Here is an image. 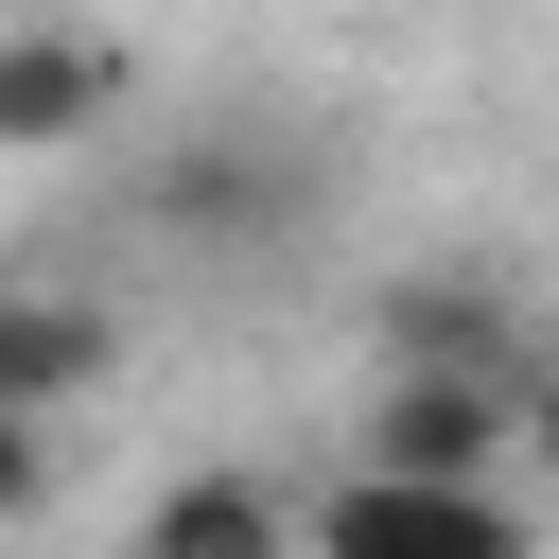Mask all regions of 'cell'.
I'll return each mask as SVG.
<instances>
[{
  "instance_id": "cell-5",
  "label": "cell",
  "mask_w": 559,
  "mask_h": 559,
  "mask_svg": "<svg viewBox=\"0 0 559 559\" xmlns=\"http://www.w3.org/2000/svg\"><path fill=\"white\" fill-rule=\"evenodd\" d=\"M122 367V332L87 314V297H0V419H52V402H87Z\"/></svg>"
},
{
  "instance_id": "cell-2",
  "label": "cell",
  "mask_w": 559,
  "mask_h": 559,
  "mask_svg": "<svg viewBox=\"0 0 559 559\" xmlns=\"http://www.w3.org/2000/svg\"><path fill=\"white\" fill-rule=\"evenodd\" d=\"M524 437V384H472V367H402L384 402H367V454L349 472H489Z\"/></svg>"
},
{
  "instance_id": "cell-7",
  "label": "cell",
  "mask_w": 559,
  "mask_h": 559,
  "mask_svg": "<svg viewBox=\"0 0 559 559\" xmlns=\"http://www.w3.org/2000/svg\"><path fill=\"white\" fill-rule=\"evenodd\" d=\"M0 507H35V419H0Z\"/></svg>"
},
{
  "instance_id": "cell-1",
  "label": "cell",
  "mask_w": 559,
  "mask_h": 559,
  "mask_svg": "<svg viewBox=\"0 0 559 559\" xmlns=\"http://www.w3.org/2000/svg\"><path fill=\"white\" fill-rule=\"evenodd\" d=\"M297 559H542V542H524V507L489 472H349L297 524Z\"/></svg>"
},
{
  "instance_id": "cell-3",
  "label": "cell",
  "mask_w": 559,
  "mask_h": 559,
  "mask_svg": "<svg viewBox=\"0 0 559 559\" xmlns=\"http://www.w3.org/2000/svg\"><path fill=\"white\" fill-rule=\"evenodd\" d=\"M384 367H472V384H524V314L489 280H402L384 297Z\"/></svg>"
},
{
  "instance_id": "cell-6",
  "label": "cell",
  "mask_w": 559,
  "mask_h": 559,
  "mask_svg": "<svg viewBox=\"0 0 559 559\" xmlns=\"http://www.w3.org/2000/svg\"><path fill=\"white\" fill-rule=\"evenodd\" d=\"M140 559H297V507L262 472H175L140 507Z\"/></svg>"
},
{
  "instance_id": "cell-4",
  "label": "cell",
  "mask_w": 559,
  "mask_h": 559,
  "mask_svg": "<svg viewBox=\"0 0 559 559\" xmlns=\"http://www.w3.org/2000/svg\"><path fill=\"white\" fill-rule=\"evenodd\" d=\"M105 105H122V52H87V35H0V140H17V157L87 140Z\"/></svg>"
}]
</instances>
